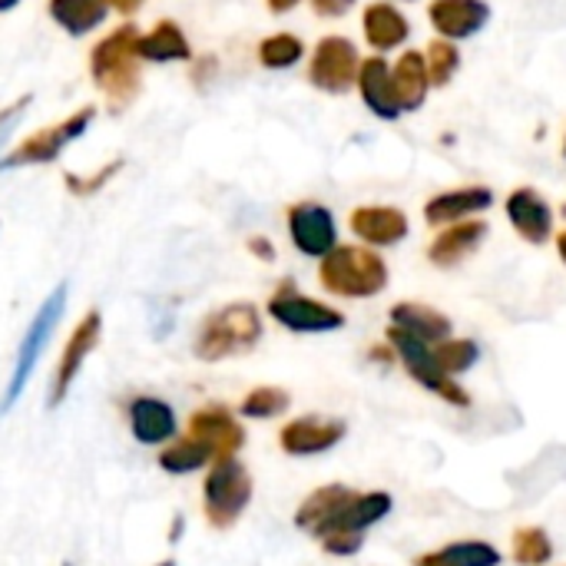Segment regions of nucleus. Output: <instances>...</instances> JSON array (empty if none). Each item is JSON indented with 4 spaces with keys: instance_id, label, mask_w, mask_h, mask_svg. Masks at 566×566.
<instances>
[{
    "instance_id": "f257e3e1",
    "label": "nucleus",
    "mask_w": 566,
    "mask_h": 566,
    "mask_svg": "<svg viewBox=\"0 0 566 566\" xmlns=\"http://www.w3.org/2000/svg\"><path fill=\"white\" fill-rule=\"evenodd\" d=\"M136 36H139V27L133 20H123L90 46L86 73H90L93 90L106 99L109 113L129 109L143 93L146 63L136 53Z\"/></svg>"
},
{
    "instance_id": "f03ea898",
    "label": "nucleus",
    "mask_w": 566,
    "mask_h": 566,
    "mask_svg": "<svg viewBox=\"0 0 566 566\" xmlns=\"http://www.w3.org/2000/svg\"><path fill=\"white\" fill-rule=\"evenodd\" d=\"M388 262L368 245H335L318 262V282L338 298H375L388 289Z\"/></svg>"
},
{
    "instance_id": "7ed1b4c3",
    "label": "nucleus",
    "mask_w": 566,
    "mask_h": 566,
    "mask_svg": "<svg viewBox=\"0 0 566 566\" xmlns=\"http://www.w3.org/2000/svg\"><path fill=\"white\" fill-rule=\"evenodd\" d=\"M259 342H262L259 308L249 302H232L202 318L192 352L202 361H222V358H239V355L252 352Z\"/></svg>"
},
{
    "instance_id": "20e7f679",
    "label": "nucleus",
    "mask_w": 566,
    "mask_h": 566,
    "mask_svg": "<svg viewBox=\"0 0 566 566\" xmlns=\"http://www.w3.org/2000/svg\"><path fill=\"white\" fill-rule=\"evenodd\" d=\"M96 123V106H80L73 113H66L63 119L33 129L30 136H23L20 143H13L3 156H0V176L17 172V169H30V166H50L56 163L76 139H83Z\"/></svg>"
},
{
    "instance_id": "39448f33",
    "label": "nucleus",
    "mask_w": 566,
    "mask_h": 566,
    "mask_svg": "<svg viewBox=\"0 0 566 566\" xmlns=\"http://www.w3.org/2000/svg\"><path fill=\"white\" fill-rule=\"evenodd\" d=\"M66 298H70V285L60 282V285L40 302L36 315L30 318V325H27V332H23V342H20V348H17V361H13L10 381H7L3 398H0V415H7V411L20 401L23 388L30 385V378H33V371H36V365H40V355H43L46 342L53 338V332H56V325H60V318H63V312H66Z\"/></svg>"
},
{
    "instance_id": "423d86ee",
    "label": "nucleus",
    "mask_w": 566,
    "mask_h": 566,
    "mask_svg": "<svg viewBox=\"0 0 566 566\" xmlns=\"http://www.w3.org/2000/svg\"><path fill=\"white\" fill-rule=\"evenodd\" d=\"M252 504V474L239 458H219L212 461L206 484H202V507L206 521L216 531H229L239 524L245 507Z\"/></svg>"
},
{
    "instance_id": "0eeeda50",
    "label": "nucleus",
    "mask_w": 566,
    "mask_h": 566,
    "mask_svg": "<svg viewBox=\"0 0 566 566\" xmlns=\"http://www.w3.org/2000/svg\"><path fill=\"white\" fill-rule=\"evenodd\" d=\"M388 345H391L395 358L405 365V371H408L424 391L438 395L441 401H448V405H454V408H471V395L464 391V385L454 381V378L438 365L434 345H428V342H421V338H415V335H408V332H401V328H395V325L388 328Z\"/></svg>"
},
{
    "instance_id": "6e6552de",
    "label": "nucleus",
    "mask_w": 566,
    "mask_h": 566,
    "mask_svg": "<svg viewBox=\"0 0 566 566\" xmlns=\"http://www.w3.org/2000/svg\"><path fill=\"white\" fill-rule=\"evenodd\" d=\"M361 53L355 46V40L342 36V33H328L322 36L312 53H308V66H305V80L328 96H345L358 86V73H361Z\"/></svg>"
},
{
    "instance_id": "1a4fd4ad",
    "label": "nucleus",
    "mask_w": 566,
    "mask_h": 566,
    "mask_svg": "<svg viewBox=\"0 0 566 566\" xmlns=\"http://www.w3.org/2000/svg\"><path fill=\"white\" fill-rule=\"evenodd\" d=\"M269 315L285 328V332H295V335H325V332H338L345 328V312L335 308V305H325L312 295H302L295 289L292 279H285L272 298H269Z\"/></svg>"
},
{
    "instance_id": "9d476101",
    "label": "nucleus",
    "mask_w": 566,
    "mask_h": 566,
    "mask_svg": "<svg viewBox=\"0 0 566 566\" xmlns=\"http://www.w3.org/2000/svg\"><path fill=\"white\" fill-rule=\"evenodd\" d=\"M285 229H289V239L292 245L308 255V259H325L338 242V222H335V212L315 199H302V202H292L285 209Z\"/></svg>"
},
{
    "instance_id": "9b49d317",
    "label": "nucleus",
    "mask_w": 566,
    "mask_h": 566,
    "mask_svg": "<svg viewBox=\"0 0 566 566\" xmlns=\"http://www.w3.org/2000/svg\"><path fill=\"white\" fill-rule=\"evenodd\" d=\"M99 338H103V315H99L96 308H90V312L76 322V328L70 332V342H66V348H63V355H60V368H56L53 385H50V395H46V405H50V408H60V405L66 401L73 381L80 378V371H83L90 352L99 345Z\"/></svg>"
},
{
    "instance_id": "f8f14e48",
    "label": "nucleus",
    "mask_w": 566,
    "mask_h": 566,
    "mask_svg": "<svg viewBox=\"0 0 566 566\" xmlns=\"http://www.w3.org/2000/svg\"><path fill=\"white\" fill-rule=\"evenodd\" d=\"M348 434V424L342 418H322V415H305L295 418L282 428L279 444L289 458H318L338 448Z\"/></svg>"
},
{
    "instance_id": "ddd939ff",
    "label": "nucleus",
    "mask_w": 566,
    "mask_h": 566,
    "mask_svg": "<svg viewBox=\"0 0 566 566\" xmlns=\"http://www.w3.org/2000/svg\"><path fill=\"white\" fill-rule=\"evenodd\" d=\"M494 206V189L488 186H458L431 196L424 202V222L431 229H448L468 219H481Z\"/></svg>"
},
{
    "instance_id": "4468645a",
    "label": "nucleus",
    "mask_w": 566,
    "mask_h": 566,
    "mask_svg": "<svg viewBox=\"0 0 566 566\" xmlns=\"http://www.w3.org/2000/svg\"><path fill=\"white\" fill-rule=\"evenodd\" d=\"M507 222L531 245H547L554 239V206L534 186H521L504 202Z\"/></svg>"
},
{
    "instance_id": "2eb2a0df",
    "label": "nucleus",
    "mask_w": 566,
    "mask_h": 566,
    "mask_svg": "<svg viewBox=\"0 0 566 566\" xmlns=\"http://www.w3.org/2000/svg\"><path fill=\"white\" fill-rule=\"evenodd\" d=\"M428 20L441 40L461 43V40L478 36L491 23V3L488 0H431Z\"/></svg>"
},
{
    "instance_id": "dca6fc26",
    "label": "nucleus",
    "mask_w": 566,
    "mask_h": 566,
    "mask_svg": "<svg viewBox=\"0 0 566 566\" xmlns=\"http://www.w3.org/2000/svg\"><path fill=\"white\" fill-rule=\"evenodd\" d=\"M126 421H129V434L136 444L143 448H156V444H172L179 434V421L176 411L153 395H139L129 401L126 408Z\"/></svg>"
},
{
    "instance_id": "f3484780",
    "label": "nucleus",
    "mask_w": 566,
    "mask_h": 566,
    "mask_svg": "<svg viewBox=\"0 0 566 566\" xmlns=\"http://www.w3.org/2000/svg\"><path fill=\"white\" fill-rule=\"evenodd\" d=\"M352 232L368 245V249H391L401 245L411 232L408 216L398 206H358L348 219Z\"/></svg>"
},
{
    "instance_id": "a211bd4d",
    "label": "nucleus",
    "mask_w": 566,
    "mask_h": 566,
    "mask_svg": "<svg viewBox=\"0 0 566 566\" xmlns=\"http://www.w3.org/2000/svg\"><path fill=\"white\" fill-rule=\"evenodd\" d=\"M361 36L378 56H385L391 50H401L411 40V20L401 13L398 3L375 0L361 10Z\"/></svg>"
},
{
    "instance_id": "6ab92c4d",
    "label": "nucleus",
    "mask_w": 566,
    "mask_h": 566,
    "mask_svg": "<svg viewBox=\"0 0 566 566\" xmlns=\"http://www.w3.org/2000/svg\"><path fill=\"white\" fill-rule=\"evenodd\" d=\"M358 96L361 103L368 106L371 116L385 119V123H395L401 119V103H398V93H395V76H391V63L378 53L365 56L361 60V73H358Z\"/></svg>"
},
{
    "instance_id": "aec40b11",
    "label": "nucleus",
    "mask_w": 566,
    "mask_h": 566,
    "mask_svg": "<svg viewBox=\"0 0 566 566\" xmlns=\"http://www.w3.org/2000/svg\"><path fill=\"white\" fill-rule=\"evenodd\" d=\"M352 497H355V491L345 488V484H325V488H318L295 511V527L305 531V534H312L315 541H325L335 531V524H338V517H342V511L348 507Z\"/></svg>"
},
{
    "instance_id": "412c9836",
    "label": "nucleus",
    "mask_w": 566,
    "mask_h": 566,
    "mask_svg": "<svg viewBox=\"0 0 566 566\" xmlns=\"http://www.w3.org/2000/svg\"><path fill=\"white\" fill-rule=\"evenodd\" d=\"M488 235H491V226L484 219H468V222L448 226L428 245V262L438 269H458L461 262H468L484 245Z\"/></svg>"
},
{
    "instance_id": "4be33fe9",
    "label": "nucleus",
    "mask_w": 566,
    "mask_h": 566,
    "mask_svg": "<svg viewBox=\"0 0 566 566\" xmlns=\"http://www.w3.org/2000/svg\"><path fill=\"white\" fill-rule=\"evenodd\" d=\"M189 434L206 441L212 451H216V461L219 458H235L245 444V431L242 424L235 421V415L222 405H209L202 411H196L189 418Z\"/></svg>"
},
{
    "instance_id": "5701e85b",
    "label": "nucleus",
    "mask_w": 566,
    "mask_h": 566,
    "mask_svg": "<svg viewBox=\"0 0 566 566\" xmlns=\"http://www.w3.org/2000/svg\"><path fill=\"white\" fill-rule=\"evenodd\" d=\"M136 53L143 63H156V66H169V63H189L192 60V43L186 36V30L163 17L156 20L149 30H139L136 36Z\"/></svg>"
},
{
    "instance_id": "b1692460",
    "label": "nucleus",
    "mask_w": 566,
    "mask_h": 566,
    "mask_svg": "<svg viewBox=\"0 0 566 566\" xmlns=\"http://www.w3.org/2000/svg\"><path fill=\"white\" fill-rule=\"evenodd\" d=\"M391 76H395V93H398L401 113H418L431 93L424 50H401L398 60L391 63Z\"/></svg>"
},
{
    "instance_id": "393cba45",
    "label": "nucleus",
    "mask_w": 566,
    "mask_h": 566,
    "mask_svg": "<svg viewBox=\"0 0 566 566\" xmlns=\"http://www.w3.org/2000/svg\"><path fill=\"white\" fill-rule=\"evenodd\" d=\"M46 17L73 40H83L109 20V7L103 0H46Z\"/></svg>"
},
{
    "instance_id": "a878e982",
    "label": "nucleus",
    "mask_w": 566,
    "mask_h": 566,
    "mask_svg": "<svg viewBox=\"0 0 566 566\" xmlns=\"http://www.w3.org/2000/svg\"><path fill=\"white\" fill-rule=\"evenodd\" d=\"M391 325L415 335V338H421V342H428V345H441L454 332V322L444 312H438V308H431L424 302H398L391 308Z\"/></svg>"
},
{
    "instance_id": "bb28decb",
    "label": "nucleus",
    "mask_w": 566,
    "mask_h": 566,
    "mask_svg": "<svg viewBox=\"0 0 566 566\" xmlns=\"http://www.w3.org/2000/svg\"><path fill=\"white\" fill-rule=\"evenodd\" d=\"M391 507H395V497L385 494V491L355 494V497L348 501V507L342 511V517H338V524H335L332 534H365V531H371L375 524H381V521L391 514ZM332 534H328V537H332Z\"/></svg>"
},
{
    "instance_id": "cd10ccee",
    "label": "nucleus",
    "mask_w": 566,
    "mask_h": 566,
    "mask_svg": "<svg viewBox=\"0 0 566 566\" xmlns=\"http://www.w3.org/2000/svg\"><path fill=\"white\" fill-rule=\"evenodd\" d=\"M504 557L488 541H454L441 551L421 554L415 566H501Z\"/></svg>"
},
{
    "instance_id": "c85d7f7f",
    "label": "nucleus",
    "mask_w": 566,
    "mask_h": 566,
    "mask_svg": "<svg viewBox=\"0 0 566 566\" xmlns=\"http://www.w3.org/2000/svg\"><path fill=\"white\" fill-rule=\"evenodd\" d=\"M308 46L298 33H289V30H279V33H269L259 40L255 46V56H259V66L262 70H272V73H282V70H295L302 60H305Z\"/></svg>"
},
{
    "instance_id": "c756f323",
    "label": "nucleus",
    "mask_w": 566,
    "mask_h": 566,
    "mask_svg": "<svg viewBox=\"0 0 566 566\" xmlns=\"http://www.w3.org/2000/svg\"><path fill=\"white\" fill-rule=\"evenodd\" d=\"M212 461H216V451H212L206 441L192 438V434L176 438V441L159 454V468H163L166 474H196V471L209 468Z\"/></svg>"
},
{
    "instance_id": "7c9ffc66",
    "label": "nucleus",
    "mask_w": 566,
    "mask_h": 566,
    "mask_svg": "<svg viewBox=\"0 0 566 566\" xmlns=\"http://www.w3.org/2000/svg\"><path fill=\"white\" fill-rule=\"evenodd\" d=\"M424 63H428V76H431V90H444L454 83V76L461 73V46L451 43V40H441L434 36L428 46H424Z\"/></svg>"
},
{
    "instance_id": "2f4dec72",
    "label": "nucleus",
    "mask_w": 566,
    "mask_h": 566,
    "mask_svg": "<svg viewBox=\"0 0 566 566\" xmlns=\"http://www.w3.org/2000/svg\"><path fill=\"white\" fill-rule=\"evenodd\" d=\"M292 408V395L285 388H275V385H262L255 391H249L239 405V415L242 418H252V421H269V418H279Z\"/></svg>"
},
{
    "instance_id": "473e14b6",
    "label": "nucleus",
    "mask_w": 566,
    "mask_h": 566,
    "mask_svg": "<svg viewBox=\"0 0 566 566\" xmlns=\"http://www.w3.org/2000/svg\"><path fill=\"white\" fill-rule=\"evenodd\" d=\"M126 169V159L123 156H116V159H109V163H103L99 169H93V172H86V176H76V172H66L63 176V186H66V192L70 196H76V199H93V196H99L119 172Z\"/></svg>"
},
{
    "instance_id": "72a5a7b5",
    "label": "nucleus",
    "mask_w": 566,
    "mask_h": 566,
    "mask_svg": "<svg viewBox=\"0 0 566 566\" xmlns=\"http://www.w3.org/2000/svg\"><path fill=\"white\" fill-rule=\"evenodd\" d=\"M514 560L521 566H547L554 560V541L544 527H521L514 534Z\"/></svg>"
},
{
    "instance_id": "f704fd0d",
    "label": "nucleus",
    "mask_w": 566,
    "mask_h": 566,
    "mask_svg": "<svg viewBox=\"0 0 566 566\" xmlns=\"http://www.w3.org/2000/svg\"><path fill=\"white\" fill-rule=\"evenodd\" d=\"M434 358L451 378H458L481 361V345L474 338H448V342L434 345Z\"/></svg>"
},
{
    "instance_id": "c9c22d12",
    "label": "nucleus",
    "mask_w": 566,
    "mask_h": 566,
    "mask_svg": "<svg viewBox=\"0 0 566 566\" xmlns=\"http://www.w3.org/2000/svg\"><path fill=\"white\" fill-rule=\"evenodd\" d=\"M30 103H33V93H23V96H17L13 103L0 106V156L7 153V139L13 136L17 123H20V119L27 116Z\"/></svg>"
},
{
    "instance_id": "e433bc0d",
    "label": "nucleus",
    "mask_w": 566,
    "mask_h": 566,
    "mask_svg": "<svg viewBox=\"0 0 566 566\" xmlns=\"http://www.w3.org/2000/svg\"><path fill=\"white\" fill-rule=\"evenodd\" d=\"M365 547V534H332L322 541V551L332 557H355Z\"/></svg>"
},
{
    "instance_id": "4c0bfd02",
    "label": "nucleus",
    "mask_w": 566,
    "mask_h": 566,
    "mask_svg": "<svg viewBox=\"0 0 566 566\" xmlns=\"http://www.w3.org/2000/svg\"><path fill=\"white\" fill-rule=\"evenodd\" d=\"M308 3H312V10H315L318 17L338 20V17H345V13H352L358 0H308Z\"/></svg>"
},
{
    "instance_id": "58836bf2",
    "label": "nucleus",
    "mask_w": 566,
    "mask_h": 566,
    "mask_svg": "<svg viewBox=\"0 0 566 566\" xmlns=\"http://www.w3.org/2000/svg\"><path fill=\"white\" fill-rule=\"evenodd\" d=\"M245 249H249L259 262H275V245H272L269 235H249Z\"/></svg>"
},
{
    "instance_id": "ea45409f",
    "label": "nucleus",
    "mask_w": 566,
    "mask_h": 566,
    "mask_svg": "<svg viewBox=\"0 0 566 566\" xmlns=\"http://www.w3.org/2000/svg\"><path fill=\"white\" fill-rule=\"evenodd\" d=\"M103 3L109 7V13H119L126 20H133L143 10V0H103Z\"/></svg>"
},
{
    "instance_id": "a19ab883",
    "label": "nucleus",
    "mask_w": 566,
    "mask_h": 566,
    "mask_svg": "<svg viewBox=\"0 0 566 566\" xmlns=\"http://www.w3.org/2000/svg\"><path fill=\"white\" fill-rule=\"evenodd\" d=\"M305 0H265V7H269V13H275V17H285V13H292L295 7H302Z\"/></svg>"
},
{
    "instance_id": "79ce46f5",
    "label": "nucleus",
    "mask_w": 566,
    "mask_h": 566,
    "mask_svg": "<svg viewBox=\"0 0 566 566\" xmlns=\"http://www.w3.org/2000/svg\"><path fill=\"white\" fill-rule=\"evenodd\" d=\"M182 531H186V517H176V521H172V531H169V544H179Z\"/></svg>"
},
{
    "instance_id": "37998d69",
    "label": "nucleus",
    "mask_w": 566,
    "mask_h": 566,
    "mask_svg": "<svg viewBox=\"0 0 566 566\" xmlns=\"http://www.w3.org/2000/svg\"><path fill=\"white\" fill-rule=\"evenodd\" d=\"M557 255H560V262L566 265V229L564 232H557Z\"/></svg>"
},
{
    "instance_id": "c03bdc74",
    "label": "nucleus",
    "mask_w": 566,
    "mask_h": 566,
    "mask_svg": "<svg viewBox=\"0 0 566 566\" xmlns=\"http://www.w3.org/2000/svg\"><path fill=\"white\" fill-rule=\"evenodd\" d=\"M23 0H0V13H10V10H17Z\"/></svg>"
},
{
    "instance_id": "a18cd8bd",
    "label": "nucleus",
    "mask_w": 566,
    "mask_h": 566,
    "mask_svg": "<svg viewBox=\"0 0 566 566\" xmlns=\"http://www.w3.org/2000/svg\"><path fill=\"white\" fill-rule=\"evenodd\" d=\"M391 3H418V0H391Z\"/></svg>"
},
{
    "instance_id": "49530a36",
    "label": "nucleus",
    "mask_w": 566,
    "mask_h": 566,
    "mask_svg": "<svg viewBox=\"0 0 566 566\" xmlns=\"http://www.w3.org/2000/svg\"><path fill=\"white\" fill-rule=\"evenodd\" d=\"M159 566H176V560H163V564Z\"/></svg>"
},
{
    "instance_id": "de8ad7c7",
    "label": "nucleus",
    "mask_w": 566,
    "mask_h": 566,
    "mask_svg": "<svg viewBox=\"0 0 566 566\" xmlns=\"http://www.w3.org/2000/svg\"><path fill=\"white\" fill-rule=\"evenodd\" d=\"M564 159H566V136H564Z\"/></svg>"
},
{
    "instance_id": "09e8293b",
    "label": "nucleus",
    "mask_w": 566,
    "mask_h": 566,
    "mask_svg": "<svg viewBox=\"0 0 566 566\" xmlns=\"http://www.w3.org/2000/svg\"><path fill=\"white\" fill-rule=\"evenodd\" d=\"M60 566H73V564H70V560H66V564H60Z\"/></svg>"
}]
</instances>
